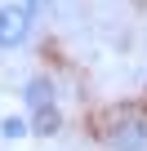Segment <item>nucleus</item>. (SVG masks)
Here are the masks:
<instances>
[{
  "label": "nucleus",
  "instance_id": "nucleus-4",
  "mask_svg": "<svg viewBox=\"0 0 147 151\" xmlns=\"http://www.w3.org/2000/svg\"><path fill=\"white\" fill-rule=\"evenodd\" d=\"M27 129H31L36 138H54V133L62 129V111H58V102H54V107H40V111H31Z\"/></svg>",
  "mask_w": 147,
  "mask_h": 151
},
{
  "label": "nucleus",
  "instance_id": "nucleus-6",
  "mask_svg": "<svg viewBox=\"0 0 147 151\" xmlns=\"http://www.w3.org/2000/svg\"><path fill=\"white\" fill-rule=\"evenodd\" d=\"M18 5H22L27 14H36V9H49V5H54V0H18Z\"/></svg>",
  "mask_w": 147,
  "mask_h": 151
},
{
  "label": "nucleus",
  "instance_id": "nucleus-5",
  "mask_svg": "<svg viewBox=\"0 0 147 151\" xmlns=\"http://www.w3.org/2000/svg\"><path fill=\"white\" fill-rule=\"evenodd\" d=\"M0 133H5L9 142L27 138V133H31V129H27V116H5V120H0Z\"/></svg>",
  "mask_w": 147,
  "mask_h": 151
},
{
  "label": "nucleus",
  "instance_id": "nucleus-1",
  "mask_svg": "<svg viewBox=\"0 0 147 151\" xmlns=\"http://www.w3.org/2000/svg\"><path fill=\"white\" fill-rule=\"evenodd\" d=\"M107 142H112V151H147V120H143V116H120V120H112Z\"/></svg>",
  "mask_w": 147,
  "mask_h": 151
},
{
  "label": "nucleus",
  "instance_id": "nucleus-2",
  "mask_svg": "<svg viewBox=\"0 0 147 151\" xmlns=\"http://www.w3.org/2000/svg\"><path fill=\"white\" fill-rule=\"evenodd\" d=\"M31 31V14L22 5H0V49H18Z\"/></svg>",
  "mask_w": 147,
  "mask_h": 151
},
{
  "label": "nucleus",
  "instance_id": "nucleus-3",
  "mask_svg": "<svg viewBox=\"0 0 147 151\" xmlns=\"http://www.w3.org/2000/svg\"><path fill=\"white\" fill-rule=\"evenodd\" d=\"M54 80L49 76H31V80H22V107L27 111H40V107H54Z\"/></svg>",
  "mask_w": 147,
  "mask_h": 151
}]
</instances>
